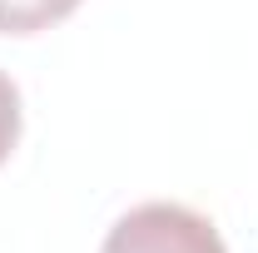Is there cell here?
Here are the masks:
<instances>
[{
    "label": "cell",
    "instance_id": "cell-1",
    "mask_svg": "<svg viewBox=\"0 0 258 253\" xmlns=\"http://www.w3.org/2000/svg\"><path fill=\"white\" fill-rule=\"evenodd\" d=\"M99 253H228L219 228L184 204H139L109 228Z\"/></svg>",
    "mask_w": 258,
    "mask_h": 253
},
{
    "label": "cell",
    "instance_id": "cell-2",
    "mask_svg": "<svg viewBox=\"0 0 258 253\" xmlns=\"http://www.w3.org/2000/svg\"><path fill=\"white\" fill-rule=\"evenodd\" d=\"M80 10V0H0V35H40Z\"/></svg>",
    "mask_w": 258,
    "mask_h": 253
},
{
    "label": "cell",
    "instance_id": "cell-3",
    "mask_svg": "<svg viewBox=\"0 0 258 253\" xmlns=\"http://www.w3.org/2000/svg\"><path fill=\"white\" fill-rule=\"evenodd\" d=\"M15 139H20V90H15L10 75L0 70V164L10 159Z\"/></svg>",
    "mask_w": 258,
    "mask_h": 253
}]
</instances>
